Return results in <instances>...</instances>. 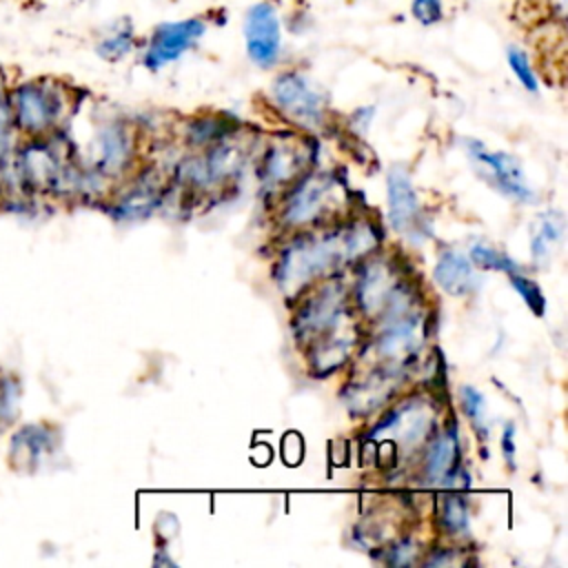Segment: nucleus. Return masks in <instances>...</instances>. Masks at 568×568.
I'll list each match as a JSON object with an SVG mask.
<instances>
[{
    "instance_id": "obj_14",
    "label": "nucleus",
    "mask_w": 568,
    "mask_h": 568,
    "mask_svg": "<svg viewBox=\"0 0 568 568\" xmlns=\"http://www.w3.org/2000/svg\"><path fill=\"white\" fill-rule=\"evenodd\" d=\"M457 433L455 430H446L442 433L426 453V462H424V477L430 484H446V479L453 477L455 466H457Z\"/></svg>"
},
{
    "instance_id": "obj_12",
    "label": "nucleus",
    "mask_w": 568,
    "mask_h": 568,
    "mask_svg": "<svg viewBox=\"0 0 568 568\" xmlns=\"http://www.w3.org/2000/svg\"><path fill=\"white\" fill-rule=\"evenodd\" d=\"M386 189H388V222L395 231L406 233L413 226L419 211V202H417L410 175L402 166L390 169Z\"/></svg>"
},
{
    "instance_id": "obj_19",
    "label": "nucleus",
    "mask_w": 568,
    "mask_h": 568,
    "mask_svg": "<svg viewBox=\"0 0 568 568\" xmlns=\"http://www.w3.org/2000/svg\"><path fill=\"white\" fill-rule=\"evenodd\" d=\"M131 47H133L131 27H115L98 42V53L104 60H120L131 51Z\"/></svg>"
},
{
    "instance_id": "obj_21",
    "label": "nucleus",
    "mask_w": 568,
    "mask_h": 568,
    "mask_svg": "<svg viewBox=\"0 0 568 568\" xmlns=\"http://www.w3.org/2000/svg\"><path fill=\"white\" fill-rule=\"evenodd\" d=\"M459 397H462L464 413L473 422V428L477 430V435L486 437L488 435V424H486V399H484V395L473 386H464Z\"/></svg>"
},
{
    "instance_id": "obj_3",
    "label": "nucleus",
    "mask_w": 568,
    "mask_h": 568,
    "mask_svg": "<svg viewBox=\"0 0 568 568\" xmlns=\"http://www.w3.org/2000/svg\"><path fill=\"white\" fill-rule=\"evenodd\" d=\"M271 98L275 106L295 124L315 129L324 120V98L311 84V80L297 71L277 75L271 84Z\"/></svg>"
},
{
    "instance_id": "obj_15",
    "label": "nucleus",
    "mask_w": 568,
    "mask_h": 568,
    "mask_svg": "<svg viewBox=\"0 0 568 568\" xmlns=\"http://www.w3.org/2000/svg\"><path fill=\"white\" fill-rule=\"evenodd\" d=\"M564 235V215L559 211L541 213L532 226L530 235V255L537 264H546L555 246Z\"/></svg>"
},
{
    "instance_id": "obj_11",
    "label": "nucleus",
    "mask_w": 568,
    "mask_h": 568,
    "mask_svg": "<svg viewBox=\"0 0 568 568\" xmlns=\"http://www.w3.org/2000/svg\"><path fill=\"white\" fill-rule=\"evenodd\" d=\"M397 288L399 286H395L390 268L382 262H371L357 280V288H355L357 304L366 315H377L386 311Z\"/></svg>"
},
{
    "instance_id": "obj_18",
    "label": "nucleus",
    "mask_w": 568,
    "mask_h": 568,
    "mask_svg": "<svg viewBox=\"0 0 568 568\" xmlns=\"http://www.w3.org/2000/svg\"><path fill=\"white\" fill-rule=\"evenodd\" d=\"M297 171V153L288 146H273L266 158V182L282 184Z\"/></svg>"
},
{
    "instance_id": "obj_27",
    "label": "nucleus",
    "mask_w": 568,
    "mask_h": 568,
    "mask_svg": "<svg viewBox=\"0 0 568 568\" xmlns=\"http://www.w3.org/2000/svg\"><path fill=\"white\" fill-rule=\"evenodd\" d=\"M501 453L508 462L510 468H515V426L506 424L504 433H501Z\"/></svg>"
},
{
    "instance_id": "obj_1",
    "label": "nucleus",
    "mask_w": 568,
    "mask_h": 568,
    "mask_svg": "<svg viewBox=\"0 0 568 568\" xmlns=\"http://www.w3.org/2000/svg\"><path fill=\"white\" fill-rule=\"evenodd\" d=\"M11 124L22 133L38 138L60 124L67 111L64 89L47 78L24 80L7 91Z\"/></svg>"
},
{
    "instance_id": "obj_4",
    "label": "nucleus",
    "mask_w": 568,
    "mask_h": 568,
    "mask_svg": "<svg viewBox=\"0 0 568 568\" xmlns=\"http://www.w3.org/2000/svg\"><path fill=\"white\" fill-rule=\"evenodd\" d=\"M386 311L390 313V317L384 322V328L377 337V353L388 362H404L424 342V320L417 313L408 311L406 293L395 297Z\"/></svg>"
},
{
    "instance_id": "obj_16",
    "label": "nucleus",
    "mask_w": 568,
    "mask_h": 568,
    "mask_svg": "<svg viewBox=\"0 0 568 568\" xmlns=\"http://www.w3.org/2000/svg\"><path fill=\"white\" fill-rule=\"evenodd\" d=\"M100 164L104 171H118L126 158V135L118 124H109L98 135Z\"/></svg>"
},
{
    "instance_id": "obj_23",
    "label": "nucleus",
    "mask_w": 568,
    "mask_h": 568,
    "mask_svg": "<svg viewBox=\"0 0 568 568\" xmlns=\"http://www.w3.org/2000/svg\"><path fill=\"white\" fill-rule=\"evenodd\" d=\"M508 275H510L513 288L521 295V300L526 302V306H528L535 315H544V311H546V300H544V295H541L537 282H532L530 277H526V275H521V273H517V271H513V273H508Z\"/></svg>"
},
{
    "instance_id": "obj_24",
    "label": "nucleus",
    "mask_w": 568,
    "mask_h": 568,
    "mask_svg": "<svg viewBox=\"0 0 568 568\" xmlns=\"http://www.w3.org/2000/svg\"><path fill=\"white\" fill-rule=\"evenodd\" d=\"M410 11L417 22L433 24L444 16V0H413Z\"/></svg>"
},
{
    "instance_id": "obj_10",
    "label": "nucleus",
    "mask_w": 568,
    "mask_h": 568,
    "mask_svg": "<svg viewBox=\"0 0 568 568\" xmlns=\"http://www.w3.org/2000/svg\"><path fill=\"white\" fill-rule=\"evenodd\" d=\"M331 193V180L324 175H308L304 182L297 184V189L288 195L284 204V222L300 226L320 215L324 209V202Z\"/></svg>"
},
{
    "instance_id": "obj_22",
    "label": "nucleus",
    "mask_w": 568,
    "mask_h": 568,
    "mask_svg": "<svg viewBox=\"0 0 568 568\" xmlns=\"http://www.w3.org/2000/svg\"><path fill=\"white\" fill-rule=\"evenodd\" d=\"M470 262L475 266L488 268V271H506V273L517 271V264L508 255H504L501 251H497L493 246H486V244H473Z\"/></svg>"
},
{
    "instance_id": "obj_9",
    "label": "nucleus",
    "mask_w": 568,
    "mask_h": 568,
    "mask_svg": "<svg viewBox=\"0 0 568 568\" xmlns=\"http://www.w3.org/2000/svg\"><path fill=\"white\" fill-rule=\"evenodd\" d=\"M344 293L339 284L324 286L313 300H308L297 317L300 337H324L339 326Z\"/></svg>"
},
{
    "instance_id": "obj_25",
    "label": "nucleus",
    "mask_w": 568,
    "mask_h": 568,
    "mask_svg": "<svg viewBox=\"0 0 568 568\" xmlns=\"http://www.w3.org/2000/svg\"><path fill=\"white\" fill-rule=\"evenodd\" d=\"M304 455V442L297 433H286L282 439V457L288 466H297Z\"/></svg>"
},
{
    "instance_id": "obj_8",
    "label": "nucleus",
    "mask_w": 568,
    "mask_h": 568,
    "mask_svg": "<svg viewBox=\"0 0 568 568\" xmlns=\"http://www.w3.org/2000/svg\"><path fill=\"white\" fill-rule=\"evenodd\" d=\"M433 426V413L424 402H408L388 413L386 422L373 433L375 437H390L393 446L410 450L417 448Z\"/></svg>"
},
{
    "instance_id": "obj_26",
    "label": "nucleus",
    "mask_w": 568,
    "mask_h": 568,
    "mask_svg": "<svg viewBox=\"0 0 568 568\" xmlns=\"http://www.w3.org/2000/svg\"><path fill=\"white\" fill-rule=\"evenodd\" d=\"M11 113H9V102H7V91L0 87V155L7 151V142L11 135Z\"/></svg>"
},
{
    "instance_id": "obj_17",
    "label": "nucleus",
    "mask_w": 568,
    "mask_h": 568,
    "mask_svg": "<svg viewBox=\"0 0 568 568\" xmlns=\"http://www.w3.org/2000/svg\"><path fill=\"white\" fill-rule=\"evenodd\" d=\"M442 526L453 537L470 535V515L462 497H446L442 504Z\"/></svg>"
},
{
    "instance_id": "obj_28",
    "label": "nucleus",
    "mask_w": 568,
    "mask_h": 568,
    "mask_svg": "<svg viewBox=\"0 0 568 568\" xmlns=\"http://www.w3.org/2000/svg\"><path fill=\"white\" fill-rule=\"evenodd\" d=\"M251 457H253V462L255 464H260V466H264V464H268L271 462V448L268 446H255L253 450H251Z\"/></svg>"
},
{
    "instance_id": "obj_7",
    "label": "nucleus",
    "mask_w": 568,
    "mask_h": 568,
    "mask_svg": "<svg viewBox=\"0 0 568 568\" xmlns=\"http://www.w3.org/2000/svg\"><path fill=\"white\" fill-rule=\"evenodd\" d=\"M206 31V24L200 18H186L175 22H164L155 27L149 47L144 51V64L153 71L182 58Z\"/></svg>"
},
{
    "instance_id": "obj_2",
    "label": "nucleus",
    "mask_w": 568,
    "mask_h": 568,
    "mask_svg": "<svg viewBox=\"0 0 568 568\" xmlns=\"http://www.w3.org/2000/svg\"><path fill=\"white\" fill-rule=\"evenodd\" d=\"M342 260H351L344 235L306 237L288 246L280 264V284L284 291H297L322 273L335 268Z\"/></svg>"
},
{
    "instance_id": "obj_20",
    "label": "nucleus",
    "mask_w": 568,
    "mask_h": 568,
    "mask_svg": "<svg viewBox=\"0 0 568 568\" xmlns=\"http://www.w3.org/2000/svg\"><path fill=\"white\" fill-rule=\"evenodd\" d=\"M506 60H508V67H510L513 75L521 82V87L530 93H537L539 82H537V75H535V69H532V62H530L528 53L519 47H508L506 49Z\"/></svg>"
},
{
    "instance_id": "obj_5",
    "label": "nucleus",
    "mask_w": 568,
    "mask_h": 568,
    "mask_svg": "<svg viewBox=\"0 0 568 568\" xmlns=\"http://www.w3.org/2000/svg\"><path fill=\"white\" fill-rule=\"evenodd\" d=\"M468 155L473 164L479 169V175H484V180H488L506 197H513L517 202L535 200V193L528 186L526 173L521 171L517 158L504 151H490L477 140L468 142Z\"/></svg>"
},
{
    "instance_id": "obj_13",
    "label": "nucleus",
    "mask_w": 568,
    "mask_h": 568,
    "mask_svg": "<svg viewBox=\"0 0 568 568\" xmlns=\"http://www.w3.org/2000/svg\"><path fill=\"white\" fill-rule=\"evenodd\" d=\"M433 280L444 293L455 295V297H464L477 288L473 262L453 248H448L439 255V260L433 268Z\"/></svg>"
},
{
    "instance_id": "obj_6",
    "label": "nucleus",
    "mask_w": 568,
    "mask_h": 568,
    "mask_svg": "<svg viewBox=\"0 0 568 568\" xmlns=\"http://www.w3.org/2000/svg\"><path fill=\"white\" fill-rule=\"evenodd\" d=\"M244 44L248 58L268 69L277 62L282 51V29L277 11L271 2L253 4L244 16Z\"/></svg>"
}]
</instances>
